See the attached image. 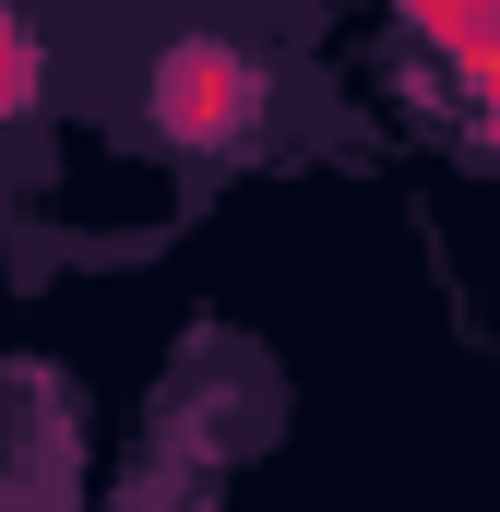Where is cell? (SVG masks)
Masks as SVG:
<instances>
[{
    "label": "cell",
    "mask_w": 500,
    "mask_h": 512,
    "mask_svg": "<svg viewBox=\"0 0 500 512\" xmlns=\"http://www.w3.org/2000/svg\"><path fill=\"white\" fill-rule=\"evenodd\" d=\"M250 120H262V60H250V48L191 36V48L155 60V131H167V143L227 155V143H250Z\"/></svg>",
    "instance_id": "obj_1"
},
{
    "label": "cell",
    "mask_w": 500,
    "mask_h": 512,
    "mask_svg": "<svg viewBox=\"0 0 500 512\" xmlns=\"http://www.w3.org/2000/svg\"><path fill=\"white\" fill-rule=\"evenodd\" d=\"M405 36H417L429 60L465 72V96H477V120H489V143H500V24H489V12H441V0H417Z\"/></svg>",
    "instance_id": "obj_2"
},
{
    "label": "cell",
    "mask_w": 500,
    "mask_h": 512,
    "mask_svg": "<svg viewBox=\"0 0 500 512\" xmlns=\"http://www.w3.org/2000/svg\"><path fill=\"white\" fill-rule=\"evenodd\" d=\"M24 96H36V36L0 24V120H24Z\"/></svg>",
    "instance_id": "obj_3"
}]
</instances>
